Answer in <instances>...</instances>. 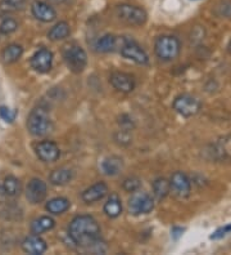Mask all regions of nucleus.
Returning a JSON list of instances; mask_svg holds the SVG:
<instances>
[{"label":"nucleus","mask_w":231,"mask_h":255,"mask_svg":"<svg viewBox=\"0 0 231 255\" xmlns=\"http://www.w3.org/2000/svg\"><path fill=\"white\" fill-rule=\"evenodd\" d=\"M18 28V23L6 13H0V34L9 35Z\"/></svg>","instance_id":"bb28decb"},{"label":"nucleus","mask_w":231,"mask_h":255,"mask_svg":"<svg viewBox=\"0 0 231 255\" xmlns=\"http://www.w3.org/2000/svg\"><path fill=\"white\" fill-rule=\"evenodd\" d=\"M109 81L114 89H117L118 92H122V93H130L135 89V79L126 72H113Z\"/></svg>","instance_id":"ddd939ff"},{"label":"nucleus","mask_w":231,"mask_h":255,"mask_svg":"<svg viewBox=\"0 0 231 255\" xmlns=\"http://www.w3.org/2000/svg\"><path fill=\"white\" fill-rule=\"evenodd\" d=\"M123 190L127 191V192H135V191L139 190V187H140V181H139V178L136 177H130L126 178L125 181H123Z\"/></svg>","instance_id":"c756f323"},{"label":"nucleus","mask_w":231,"mask_h":255,"mask_svg":"<svg viewBox=\"0 0 231 255\" xmlns=\"http://www.w3.org/2000/svg\"><path fill=\"white\" fill-rule=\"evenodd\" d=\"M200 102L197 97H193L190 94H180L173 101V110L177 114L185 116V118H190L198 114L200 110Z\"/></svg>","instance_id":"0eeeda50"},{"label":"nucleus","mask_w":231,"mask_h":255,"mask_svg":"<svg viewBox=\"0 0 231 255\" xmlns=\"http://www.w3.org/2000/svg\"><path fill=\"white\" fill-rule=\"evenodd\" d=\"M70 32H71V30H70V26H68L67 22H58L57 25L50 28V31L48 32V36H49L50 40L58 41L70 36Z\"/></svg>","instance_id":"4be33fe9"},{"label":"nucleus","mask_w":231,"mask_h":255,"mask_svg":"<svg viewBox=\"0 0 231 255\" xmlns=\"http://www.w3.org/2000/svg\"><path fill=\"white\" fill-rule=\"evenodd\" d=\"M27 128L32 135L43 137L52 130V120L45 107H36L30 112L27 119Z\"/></svg>","instance_id":"f03ea898"},{"label":"nucleus","mask_w":231,"mask_h":255,"mask_svg":"<svg viewBox=\"0 0 231 255\" xmlns=\"http://www.w3.org/2000/svg\"><path fill=\"white\" fill-rule=\"evenodd\" d=\"M53 53L46 48H41L31 57V66L37 72H48L52 69Z\"/></svg>","instance_id":"9d476101"},{"label":"nucleus","mask_w":231,"mask_h":255,"mask_svg":"<svg viewBox=\"0 0 231 255\" xmlns=\"http://www.w3.org/2000/svg\"><path fill=\"white\" fill-rule=\"evenodd\" d=\"M152 187H153V195L157 200H163L171 192L169 181H167L166 178H158V179H155Z\"/></svg>","instance_id":"a878e982"},{"label":"nucleus","mask_w":231,"mask_h":255,"mask_svg":"<svg viewBox=\"0 0 231 255\" xmlns=\"http://www.w3.org/2000/svg\"><path fill=\"white\" fill-rule=\"evenodd\" d=\"M180 49H181V45H180L179 39L171 36V35L159 36L154 44V50H155L157 57L166 62L177 58L180 54Z\"/></svg>","instance_id":"7ed1b4c3"},{"label":"nucleus","mask_w":231,"mask_h":255,"mask_svg":"<svg viewBox=\"0 0 231 255\" xmlns=\"http://www.w3.org/2000/svg\"><path fill=\"white\" fill-rule=\"evenodd\" d=\"M123 168V161L121 157L117 156H111V157H107V159L103 161L102 164V170L104 174L109 175V177H113V175H117Z\"/></svg>","instance_id":"a211bd4d"},{"label":"nucleus","mask_w":231,"mask_h":255,"mask_svg":"<svg viewBox=\"0 0 231 255\" xmlns=\"http://www.w3.org/2000/svg\"><path fill=\"white\" fill-rule=\"evenodd\" d=\"M229 52H230V53H231V40H230V43H229Z\"/></svg>","instance_id":"f704fd0d"},{"label":"nucleus","mask_w":231,"mask_h":255,"mask_svg":"<svg viewBox=\"0 0 231 255\" xmlns=\"http://www.w3.org/2000/svg\"><path fill=\"white\" fill-rule=\"evenodd\" d=\"M0 116L8 123H13L14 122L15 116H17V112L14 110L9 109V107L6 106H0Z\"/></svg>","instance_id":"2f4dec72"},{"label":"nucleus","mask_w":231,"mask_h":255,"mask_svg":"<svg viewBox=\"0 0 231 255\" xmlns=\"http://www.w3.org/2000/svg\"><path fill=\"white\" fill-rule=\"evenodd\" d=\"M100 227L98 222L90 215H78L75 217L68 226V236L82 248H95L100 243Z\"/></svg>","instance_id":"f257e3e1"},{"label":"nucleus","mask_w":231,"mask_h":255,"mask_svg":"<svg viewBox=\"0 0 231 255\" xmlns=\"http://www.w3.org/2000/svg\"><path fill=\"white\" fill-rule=\"evenodd\" d=\"M231 232V223L225 224L224 227H220L211 235V239L212 240H220L222 237H225L226 235H229Z\"/></svg>","instance_id":"473e14b6"},{"label":"nucleus","mask_w":231,"mask_h":255,"mask_svg":"<svg viewBox=\"0 0 231 255\" xmlns=\"http://www.w3.org/2000/svg\"><path fill=\"white\" fill-rule=\"evenodd\" d=\"M3 190L8 196H17L22 191L21 182H19V179L13 177V175H9V177H6L4 179Z\"/></svg>","instance_id":"cd10ccee"},{"label":"nucleus","mask_w":231,"mask_h":255,"mask_svg":"<svg viewBox=\"0 0 231 255\" xmlns=\"http://www.w3.org/2000/svg\"><path fill=\"white\" fill-rule=\"evenodd\" d=\"M117 16L121 21L131 26H142L147 22V13L144 9L130 4H121L117 6Z\"/></svg>","instance_id":"20e7f679"},{"label":"nucleus","mask_w":231,"mask_h":255,"mask_svg":"<svg viewBox=\"0 0 231 255\" xmlns=\"http://www.w3.org/2000/svg\"><path fill=\"white\" fill-rule=\"evenodd\" d=\"M154 201L147 192H134L129 200V212L134 215L148 214L153 210Z\"/></svg>","instance_id":"6e6552de"},{"label":"nucleus","mask_w":231,"mask_h":255,"mask_svg":"<svg viewBox=\"0 0 231 255\" xmlns=\"http://www.w3.org/2000/svg\"><path fill=\"white\" fill-rule=\"evenodd\" d=\"M104 213L109 218H117L122 213V204L117 195H112L104 205Z\"/></svg>","instance_id":"393cba45"},{"label":"nucleus","mask_w":231,"mask_h":255,"mask_svg":"<svg viewBox=\"0 0 231 255\" xmlns=\"http://www.w3.org/2000/svg\"><path fill=\"white\" fill-rule=\"evenodd\" d=\"M95 48L100 53H109L113 52L117 48V37L114 35H104L100 39H98L95 44Z\"/></svg>","instance_id":"412c9836"},{"label":"nucleus","mask_w":231,"mask_h":255,"mask_svg":"<svg viewBox=\"0 0 231 255\" xmlns=\"http://www.w3.org/2000/svg\"><path fill=\"white\" fill-rule=\"evenodd\" d=\"M23 252L31 255H40L46 250V243L39 235H30L22 241Z\"/></svg>","instance_id":"4468645a"},{"label":"nucleus","mask_w":231,"mask_h":255,"mask_svg":"<svg viewBox=\"0 0 231 255\" xmlns=\"http://www.w3.org/2000/svg\"><path fill=\"white\" fill-rule=\"evenodd\" d=\"M120 52L125 58L130 59V61L138 63V65H147L149 61L148 54L145 53V50L136 41L130 40L127 37L122 39Z\"/></svg>","instance_id":"423d86ee"},{"label":"nucleus","mask_w":231,"mask_h":255,"mask_svg":"<svg viewBox=\"0 0 231 255\" xmlns=\"http://www.w3.org/2000/svg\"><path fill=\"white\" fill-rule=\"evenodd\" d=\"M26 196L31 204H40L46 197V184L39 178L31 179L26 188Z\"/></svg>","instance_id":"9b49d317"},{"label":"nucleus","mask_w":231,"mask_h":255,"mask_svg":"<svg viewBox=\"0 0 231 255\" xmlns=\"http://www.w3.org/2000/svg\"><path fill=\"white\" fill-rule=\"evenodd\" d=\"M25 4V0H3L0 4V8L3 12H13V10L21 9Z\"/></svg>","instance_id":"c85d7f7f"},{"label":"nucleus","mask_w":231,"mask_h":255,"mask_svg":"<svg viewBox=\"0 0 231 255\" xmlns=\"http://www.w3.org/2000/svg\"><path fill=\"white\" fill-rule=\"evenodd\" d=\"M66 65L72 72L80 74L85 70L87 63V56L85 50L78 45H71L65 52Z\"/></svg>","instance_id":"39448f33"},{"label":"nucleus","mask_w":231,"mask_h":255,"mask_svg":"<svg viewBox=\"0 0 231 255\" xmlns=\"http://www.w3.org/2000/svg\"><path fill=\"white\" fill-rule=\"evenodd\" d=\"M107 193V184L103 183V182H99V183H95L94 186L89 187L87 190L83 191L82 200L85 202H87V204H91V202H96L99 201V200H102Z\"/></svg>","instance_id":"f3484780"},{"label":"nucleus","mask_w":231,"mask_h":255,"mask_svg":"<svg viewBox=\"0 0 231 255\" xmlns=\"http://www.w3.org/2000/svg\"><path fill=\"white\" fill-rule=\"evenodd\" d=\"M72 177H74V173L70 169H56L50 173L49 181L54 186H65L68 182H71Z\"/></svg>","instance_id":"6ab92c4d"},{"label":"nucleus","mask_w":231,"mask_h":255,"mask_svg":"<svg viewBox=\"0 0 231 255\" xmlns=\"http://www.w3.org/2000/svg\"><path fill=\"white\" fill-rule=\"evenodd\" d=\"M182 232H184V230H182V228H173V230H172V236L175 237V239H177V237L181 236Z\"/></svg>","instance_id":"72a5a7b5"},{"label":"nucleus","mask_w":231,"mask_h":255,"mask_svg":"<svg viewBox=\"0 0 231 255\" xmlns=\"http://www.w3.org/2000/svg\"><path fill=\"white\" fill-rule=\"evenodd\" d=\"M217 13H219L220 17H231V1L228 0H224L217 5Z\"/></svg>","instance_id":"7c9ffc66"},{"label":"nucleus","mask_w":231,"mask_h":255,"mask_svg":"<svg viewBox=\"0 0 231 255\" xmlns=\"http://www.w3.org/2000/svg\"><path fill=\"white\" fill-rule=\"evenodd\" d=\"M213 155L220 161H231V135L220 138L213 144Z\"/></svg>","instance_id":"dca6fc26"},{"label":"nucleus","mask_w":231,"mask_h":255,"mask_svg":"<svg viewBox=\"0 0 231 255\" xmlns=\"http://www.w3.org/2000/svg\"><path fill=\"white\" fill-rule=\"evenodd\" d=\"M54 226H56V222H54L53 218H50V217H40V218L35 219L32 222V224H31V231H32V234L40 235L43 232L52 230Z\"/></svg>","instance_id":"5701e85b"},{"label":"nucleus","mask_w":231,"mask_h":255,"mask_svg":"<svg viewBox=\"0 0 231 255\" xmlns=\"http://www.w3.org/2000/svg\"><path fill=\"white\" fill-rule=\"evenodd\" d=\"M169 187L171 191L175 193L177 197H188L191 191V183L189 177L182 171H176L173 173L171 179H169Z\"/></svg>","instance_id":"1a4fd4ad"},{"label":"nucleus","mask_w":231,"mask_h":255,"mask_svg":"<svg viewBox=\"0 0 231 255\" xmlns=\"http://www.w3.org/2000/svg\"><path fill=\"white\" fill-rule=\"evenodd\" d=\"M23 54V48L18 44H10L5 49L3 50V53H1V58L5 63H14L17 62L19 58Z\"/></svg>","instance_id":"b1692460"},{"label":"nucleus","mask_w":231,"mask_h":255,"mask_svg":"<svg viewBox=\"0 0 231 255\" xmlns=\"http://www.w3.org/2000/svg\"><path fill=\"white\" fill-rule=\"evenodd\" d=\"M35 149H36L37 157L44 162H54L61 156V151H59L58 146L54 142H50V140L40 142Z\"/></svg>","instance_id":"f8f14e48"},{"label":"nucleus","mask_w":231,"mask_h":255,"mask_svg":"<svg viewBox=\"0 0 231 255\" xmlns=\"http://www.w3.org/2000/svg\"><path fill=\"white\" fill-rule=\"evenodd\" d=\"M31 12H32L35 18L41 22H45V23L54 21L57 17L56 10L53 9L49 4L44 3V1H35L31 6Z\"/></svg>","instance_id":"2eb2a0df"},{"label":"nucleus","mask_w":231,"mask_h":255,"mask_svg":"<svg viewBox=\"0 0 231 255\" xmlns=\"http://www.w3.org/2000/svg\"><path fill=\"white\" fill-rule=\"evenodd\" d=\"M45 208L50 214H63L70 208V201L65 197H56V199H52L50 201L46 202Z\"/></svg>","instance_id":"aec40b11"}]
</instances>
